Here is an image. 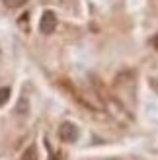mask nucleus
<instances>
[{"label": "nucleus", "mask_w": 158, "mask_h": 160, "mask_svg": "<svg viewBox=\"0 0 158 160\" xmlns=\"http://www.w3.org/2000/svg\"><path fill=\"white\" fill-rule=\"evenodd\" d=\"M2 2L8 6V8H22L27 0H2Z\"/></svg>", "instance_id": "39448f33"}, {"label": "nucleus", "mask_w": 158, "mask_h": 160, "mask_svg": "<svg viewBox=\"0 0 158 160\" xmlns=\"http://www.w3.org/2000/svg\"><path fill=\"white\" fill-rule=\"evenodd\" d=\"M106 160H119V158H106Z\"/></svg>", "instance_id": "0eeeda50"}, {"label": "nucleus", "mask_w": 158, "mask_h": 160, "mask_svg": "<svg viewBox=\"0 0 158 160\" xmlns=\"http://www.w3.org/2000/svg\"><path fill=\"white\" fill-rule=\"evenodd\" d=\"M59 137L62 142H76L78 137H80V131H78V127L70 121H65L61 127H59Z\"/></svg>", "instance_id": "f257e3e1"}, {"label": "nucleus", "mask_w": 158, "mask_h": 160, "mask_svg": "<svg viewBox=\"0 0 158 160\" xmlns=\"http://www.w3.org/2000/svg\"><path fill=\"white\" fill-rule=\"evenodd\" d=\"M22 160H37V148H35V145L27 147V150L22 154Z\"/></svg>", "instance_id": "7ed1b4c3"}, {"label": "nucleus", "mask_w": 158, "mask_h": 160, "mask_svg": "<svg viewBox=\"0 0 158 160\" xmlns=\"http://www.w3.org/2000/svg\"><path fill=\"white\" fill-rule=\"evenodd\" d=\"M55 29H57V16H55V12H51V10L43 12L41 20H39V31L43 35H51Z\"/></svg>", "instance_id": "f03ea898"}, {"label": "nucleus", "mask_w": 158, "mask_h": 160, "mask_svg": "<svg viewBox=\"0 0 158 160\" xmlns=\"http://www.w3.org/2000/svg\"><path fill=\"white\" fill-rule=\"evenodd\" d=\"M10 100V88H0V108Z\"/></svg>", "instance_id": "20e7f679"}, {"label": "nucleus", "mask_w": 158, "mask_h": 160, "mask_svg": "<svg viewBox=\"0 0 158 160\" xmlns=\"http://www.w3.org/2000/svg\"><path fill=\"white\" fill-rule=\"evenodd\" d=\"M151 43H152V47H154V49L158 51V33H156V35H154V37L151 39Z\"/></svg>", "instance_id": "423d86ee"}]
</instances>
